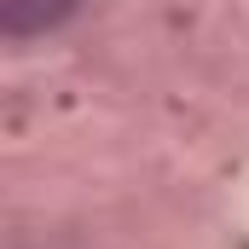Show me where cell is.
I'll return each mask as SVG.
<instances>
[{
    "label": "cell",
    "mask_w": 249,
    "mask_h": 249,
    "mask_svg": "<svg viewBox=\"0 0 249 249\" xmlns=\"http://www.w3.org/2000/svg\"><path fill=\"white\" fill-rule=\"evenodd\" d=\"M70 12H75V0H0V29H6V41H29V35L58 29Z\"/></svg>",
    "instance_id": "1"
}]
</instances>
